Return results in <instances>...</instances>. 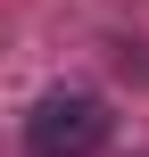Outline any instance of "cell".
Listing matches in <instances>:
<instances>
[{
    "mask_svg": "<svg viewBox=\"0 0 149 157\" xmlns=\"http://www.w3.org/2000/svg\"><path fill=\"white\" fill-rule=\"evenodd\" d=\"M25 141H33V157H91L108 141V99H91V91H50V99L25 116Z\"/></svg>",
    "mask_w": 149,
    "mask_h": 157,
    "instance_id": "obj_1",
    "label": "cell"
}]
</instances>
